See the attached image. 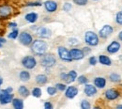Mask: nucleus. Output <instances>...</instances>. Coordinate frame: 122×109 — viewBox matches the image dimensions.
<instances>
[{"label": "nucleus", "instance_id": "obj_1", "mask_svg": "<svg viewBox=\"0 0 122 109\" xmlns=\"http://www.w3.org/2000/svg\"><path fill=\"white\" fill-rule=\"evenodd\" d=\"M31 51L35 56L38 57H42L44 54H46L47 49H48V44L44 42L42 39L35 40L31 43Z\"/></svg>", "mask_w": 122, "mask_h": 109}, {"label": "nucleus", "instance_id": "obj_2", "mask_svg": "<svg viewBox=\"0 0 122 109\" xmlns=\"http://www.w3.org/2000/svg\"><path fill=\"white\" fill-rule=\"evenodd\" d=\"M40 63L43 68L50 69L56 64V58L53 54H44L42 57H41Z\"/></svg>", "mask_w": 122, "mask_h": 109}, {"label": "nucleus", "instance_id": "obj_3", "mask_svg": "<svg viewBox=\"0 0 122 109\" xmlns=\"http://www.w3.org/2000/svg\"><path fill=\"white\" fill-rule=\"evenodd\" d=\"M85 42L89 46H97L99 44V36L93 31H86L85 34Z\"/></svg>", "mask_w": 122, "mask_h": 109}, {"label": "nucleus", "instance_id": "obj_4", "mask_svg": "<svg viewBox=\"0 0 122 109\" xmlns=\"http://www.w3.org/2000/svg\"><path fill=\"white\" fill-rule=\"evenodd\" d=\"M22 66L25 70H33L37 66V59L33 56H26L22 59Z\"/></svg>", "mask_w": 122, "mask_h": 109}, {"label": "nucleus", "instance_id": "obj_5", "mask_svg": "<svg viewBox=\"0 0 122 109\" xmlns=\"http://www.w3.org/2000/svg\"><path fill=\"white\" fill-rule=\"evenodd\" d=\"M13 98H14V95L12 93L9 92L6 88L2 89L0 91V104H2V105L9 104L12 102Z\"/></svg>", "mask_w": 122, "mask_h": 109}, {"label": "nucleus", "instance_id": "obj_6", "mask_svg": "<svg viewBox=\"0 0 122 109\" xmlns=\"http://www.w3.org/2000/svg\"><path fill=\"white\" fill-rule=\"evenodd\" d=\"M18 39H19V42L21 44H23L24 46H29V45H31V43L33 42V37H32V35H31L30 33H28V32H21L19 34Z\"/></svg>", "mask_w": 122, "mask_h": 109}, {"label": "nucleus", "instance_id": "obj_7", "mask_svg": "<svg viewBox=\"0 0 122 109\" xmlns=\"http://www.w3.org/2000/svg\"><path fill=\"white\" fill-rule=\"evenodd\" d=\"M57 55L62 61L64 62H71L72 61V58L71 57L70 51L64 46H59L57 48Z\"/></svg>", "mask_w": 122, "mask_h": 109}, {"label": "nucleus", "instance_id": "obj_8", "mask_svg": "<svg viewBox=\"0 0 122 109\" xmlns=\"http://www.w3.org/2000/svg\"><path fill=\"white\" fill-rule=\"evenodd\" d=\"M13 9L10 5H1L0 6V18L3 20H7L12 15Z\"/></svg>", "mask_w": 122, "mask_h": 109}, {"label": "nucleus", "instance_id": "obj_9", "mask_svg": "<svg viewBox=\"0 0 122 109\" xmlns=\"http://www.w3.org/2000/svg\"><path fill=\"white\" fill-rule=\"evenodd\" d=\"M60 78L63 80V81H65L66 84H71V83L74 82V81L77 79V73L74 71V70L70 71L68 73H61Z\"/></svg>", "mask_w": 122, "mask_h": 109}, {"label": "nucleus", "instance_id": "obj_10", "mask_svg": "<svg viewBox=\"0 0 122 109\" xmlns=\"http://www.w3.org/2000/svg\"><path fill=\"white\" fill-rule=\"evenodd\" d=\"M36 34L41 39H49L52 36V31L44 26H40L36 28Z\"/></svg>", "mask_w": 122, "mask_h": 109}, {"label": "nucleus", "instance_id": "obj_11", "mask_svg": "<svg viewBox=\"0 0 122 109\" xmlns=\"http://www.w3.org/2000/svg\"><path fill=\"white\" fill-rule=\"evenodd\" d=\"M43 6H44L45 10L49 13L56 12L57 10V8H58V4L54 0H46L43 3Z\"/></svg>", "mask_w": 122, "mask_h": 109}, {"label": "nucleus", "instance_id": "obj_12", "mask_svg": "<svg viewBox=\"0 0 122 109\" xmlns=\"http://www.w3.org/2000/svg\"><path fill=\"white\" fill-rule=\"evenodd\" d=\"M70 54H71V57L72 60H82L86 56L83 49H78V48L71 49Z\"/></svg>", "mask_w": 122, "mask_h": 109}, {"label": "nucleus", "instance_id": "obj_13", "mask_svg": "<svg viewBox=\"0 0 122 109\" xmlns=\"http://www.w3.org/2000/svg\"><path fill=\"white\" fill-rule=\"evenodd\" d=\"M78 92H79V89L77 87L70 86V87H67V88L65 90V96L68 99H74L77 96Z\"/></svg>", "mask_w": 122, "mask_h": 109}, {"label": "nucleus", "instance_id": "obj_14", "mask_svg": "<svg viewBox=\"0 0 122 109\" xmlns=\"http://www.w3.org/2000/svg\"><path fill=\"white\" fill-rule=\"evenodd\" d=\"M113 31H114V29H113V27H112L111 26L105 25V26H102V28L99 31V35H100L101 38L106 39V38H108V37L113 33Z\"/></svg>", "mask_w": 122, "mask_h": 109}, {"label": "nucleus", "instance_id": "obj_15", "mask_svg": "<svg viewBox=\"0 0 122 109\" xmlns=\"http://www.w3.org/2000/svg\"><path fill=\"white\" fill-rule=\"evenodd\" d=\"M84 93L86 94L87 97H93L95 94L97 93V87L94 85L90 84H86L84 88Z\"/></svg>", "mask_w": 122, "mask_h": 109}, {"label": "nucleus", "instance_id": "obj_16", "mask_svg": "<svg viewBox=\"0 0 122 109\" xmlns=\"http://www.w3.org/2000/svg\"><path fill=\"white\" fill-rule=\"evenodd\" d=\"M104 95H105V98L108 101H113V100H116L119 97V92L115 88H109L105 91Z\"/></svg>", "mask_w": 122, "mask_h": 109}, {"label": "nucleus", "instance_id": "obj_17", "mask_svg": "<svg viewBox=\"0 0 122 109\" xmlns=\"http://www.w3.org/2000/svg\"><path fill=\"white\" fill-rule=\"evenodd\" d=\"M120 49V43L118 42H112L108 46H107V52L110 54H115L117 52H118Z\"/></svg>", "mask_w": 122, "mask_h": 109}, {"label": "nucleus", "instance_id": "obj_18", "mask_svg": "<svg viewBox=\"0 0 122 109\" xmlns=\"http://www.w3.org/2000/svg\"><path fill=\"white\" fill-rule=\"evenodd\" d=\"M25 19L26 22H28L30 24H34V23H36L38 21L39 15H38L37 12H28V13H26L25 15Z\"/></svg>", "mask_w": 122, "mask_h": 109}, {"label": "nucleus", "instance_id": "obj_19", "mask_svg": "<svg viewBox=\"0 0 122 109\" xmlns=\"http://www.w3.org/2000/svg\"><path fill=\"white\" fill-rule=\"evenodd\" d=\"M93 83L98 88H103L106 86V79L103 77H96Z\"/></svg>", "mask_w": 122, "mask_h": 109}, {"label": "nucleus", "instance_id": "obj_20", "mask_svg": "<svg viewBox=\"0 0 122 109\" xmlns=\"http://www.w3.org/2000/svg\"><path fill=\"white\" fill-rule=\"evenodd\" d=\"M35 81H36V83H37L38 85L43 86V85L47 84V82H48V77H47L46 74L41 73V74H38V75L35 77Z\"/></svg>", "mask_w": 122, "mask_h": 109}, {"label": "nucleus", "instance_id": "obj_21", "mask_svg": "<svg viewBox=\"0 0 122 109\" xmlns=\"http://www.w3.org/2000/svg\"><path fill=\"white\" fill-rule=\"evenodd\" d=\"M12 107L14 109H23L24 108V101L20 98H13L11 102Z\"/></svg>", "mask_w": 122, "mask_h": 109}, {"label": "nucleus", "instance_id": "obj_22", "mask_svg": "<svg viewBox=\"0 0 122 109\" xmlns=\"http://www.w3.org/2000/svg\"><path fill=\"white\" fill-rule=\"evenodd\" d=\"M18 93L20 94V96H22L23 98H27L31 94V92L25 86H20L18 88Z\"/></svg>", "mask_w": 122, "mask_h": 109}, {"label": "nucleus", "instance_id": "obj_23", "mask_svg": "<svg viewBox=\"0 0 122 109\" xmlns=\"http://www.w3.org/2000/svg\"><path fill=\"white\" fill-rule=\"evenodd\" d=\"M19 78H20V80H21L22 82H28L31 78L30 73H29L28 71H26V70L22 71V72H20V73H19Z\"/></svg>", "mask_w": 122, "mask_h": 109}, {"label": "nucleus", "instance_id": "obj_24", "mask_svg": "<svg viewBox=\"0 0 122 109\" xmlns=\"http://www.w3.org/2000/svg\"><path fill=\"white\" fill-rule=\"evenodd\" d=\"M99 62L101 63V64H102V65H105V66H110L112 61H111V59L107 56L102 55V56L99 57Z\"/></svg>", "mask_w": 122, "mask_h": 109}, {"label": "nucleus", "instance_id": "obj_25", "mask_svg": "<svg viewBox=\"0 0 122 109\" xmlns=\"http://www.w3.org/2000/svg\"><path fill=\"white\" fill-rule=\"evenodd\" d=\"M41 94H42V90L41 88H34L32 90H31V95L35 98H40L41 97Z\"/></svg>", "mask_w": 122, "mask_h": 109}, {"label": "nucleus", "instance_id": "obj_26", "mask_svg": "<svg viewBox=\"0 0 122 109\" xmlns=\"http://www.w3.org/2000/svg\"><path fill=\"white\" fill-rule=\"evenodd\" d=\"M19 34H20L19 30L17 28H14V29H12V31H10L8 34V38L10 40H15L19 37Z\"/></svg>", "mask_w": 122, "mask_h": 109}, {"label": "nucleus", "instance_id": "obj_27", "mask_svg": "<svg viewBox=\"0 0 122 109\" xmlns=\"http://www.w3.org/2000/svg\"><path fill=\"white\" fill-rule=\"evenodd\" d=\"M77 80H78V83L80 85H86L88 83V79L86 75H80L77 77Z\"/></svg>", "mask_w": 122, "mask_h": 109}, {"label": "nucleus", "instance_id": "obj_28", "mask_svg": "<svg viewBox=\"0 0 122 109\" xmlns=\"http://www.w3.org/2000/svg\"><path fill=\"white\" fill-rule=\"evenodd\" d=\"M109 78H110V81H112L114 83H117V82L120 81V75L117 74V73H112V74H110Z\"/></svg>", "mask_w": 122, "mask_h": 109}, {"label": "nucleus", "instance_id": "obj_29", "mask_svg": "<svg viewBox=\"0 0 122 109\" xmlns=\"http://www.w3.org/2000/svg\"><path fill=\"white\" fill-rule=\"evenodd\" d=\"M46 91H47V93L49 94L50 96H55L56 94V92H57V88L56 87H48Z\"/></svg>", "mask_w": 122, "mask_h": 109}, {"label": "nucleus", "instance_id": "obj_30", "mask_svg": "<svg viewBox=\"0 0 122 109\" xmlns=\"http://www.w3.org/2000/svg\"><path fill=\"white\" fill-rule=\"evenodd\" d=\"M62 9H63V10H64V11L69 12V11H71V10L72 9V5H71L70 2H65V3L63 4Z\"/></svg>", "mask_w": 122, "mask_h": 109}, {"label": "nucleus", "instance_id": "obj_31", "mask_svg": "<svg viewBox=\"0 0 122 109\" xmlns=\"http://www.w3.org/2000/svg\"><path fill=\"white\" fill-rule=\"evenodd\" d=\"M26 7H41L42 6V3L40 1H35V2H27L25 4Z\"/></svg>", "mask_w": 122, "mask_h": 109}, {"label": "nucleus", "instance_id": "obj_32", "mask_svg": "<svg viewBox=\"0 0 122 109\" xmlns=\"http://www.w3.org/2000/svg\"><path fill=\"white\" fill-rule=\"evenodd\" d=\"M81 108L82 109H89L91 107V105H90V104L86 101V100H83L82 102H81Z\"/></svg>", "mask_w": 122, "mask_h": 109}, {"label": "nucleus", "instance_id": "obj_33", "mask_svg": "<svg viewBox=\"0 0 122 109\" xmlns=\"http://www.w3.org/2000/svg\"><path fill=\"white\" fill-rule=\"evenodd\" d=\"M56 88L57 90H59V91H65L66 88H67V86H66V84L57 83V84H56Z\"/></svg>", "mask_w": 122, "mask_h": 109}, {"label": "nucleus", "instance_id": "obj_34", "mask_svg": "<svg viewBox=\"0 0 122 109\" xmlns=\"http://www.w3.org/2000/svg\"><path fill=\"white\" fill-rule=\"evenodd\" d=\"M72 2L77 6H86L88 0H72Z\"/></svg>", "mask_w": 122, "mask_h": 109}, {"label": "nucleus", "instance_id": "obj_35", "mask_svg": "<svg viewBox=\"0 0 122 109\" xmlns=\"http://www.w3.org/2000/svg\"><path fill=\"white\" fill-rule=\"evenodd\" d=\"M68 42L70 45H77V44H79V40L76 38H70L68 40Z\"/></svg>", "mask_w": 122, "mask_h": 109}, {"label": "nucleus", "instance_id": "obj_36", "mask_svg": "<svg viewBox=\"0 0 122 109\" xmlns=\"http://www.w3.org/2000/svg\"><path fill=\"white\" fill-rule=\"evenodd\" d=\"M116 21H117V24H119V25H122V11L118 12V13L117 14Z\"/></svg>", "mask_w": 122, "mask_h": 109}, {"label": "nucleus", "instance_id": "obj_37", "mask_svg": "<svg viewBox=\"0 0 122 109\" xmlns=\"http://www.w3.org/2000/svg\"><path fill=\"white\" fill-rule=\"evenodd\" d=\"M97 58L95 57H89V59H88V62H89V64L90 65H92V66H94V65H96L97 64Z\"/></svg>", "mask_w": 122, "mask_h": 109}, {"label": "nucleus", "instance_id": "obj_38", "mask_svg": "<svg viewBox=\"0 0 122 109\" xmlns=\"http://www.w3.org/2000/svg\"><path fill=\"white\" fill-rule=\"evenodd\" d=\"M17 26H18V25H17V23H15V22H10V23L8 24V27L12 28V29L17 28Z\"/></svg>", "mask_w": 122, "mask_h": 109}, {"label": "nucleus", "instance_id": "obj_39", "mask_svg": "<svg viewBox=\"0 0 122 109\" xmlns=\"http://www.w3.org/2000/svg\"><path fill=\"white\" fill-rule=\"evenodd\" d=\"M44 108L45 109H53L54 108V106H53V104H52L50 102H45V103H44Z\"/></svg>", "mask_w": 122, "mask_h": 109}, {"label": "nucleus", "instance_id": "obj_40", "mask_svg": "<svg viewBox=\"0 0 122 109\" xmlns=\"http://www.w3.org/2000/svg\"><path fill=\"white\" fill-rule=\"evenodd\" d=\"M6 42H7L6 39L3 38V37H0V48H2V47L4 46V44H5Z\"/></svg>", "mask_w": 122, "mask_h": 109}, {"label": "nucleus", "instance_id": "obj_41", "mask_svg": "<svg viewBox=\"0 0 122 109\" xmlns=\"http://www.w3.org/2000/svg\"><path fill=\"white\" fill-rule=\"evenodd\" d=\"M83 51H84L85 55H87V54H89V53L91 52V50H90L89 47H84V48H83Z\"/></svg>", "mask_w": 122, "mask_h": 109}, {"label": "nucleus", "instance_id": "obj_42", "mask_svg": "<svg viewBox=\"0 0 122 109\" xmlns=\"http://www.w3.org/2000/svg\"><path fill=\"white\" fill-rule=\"evenodd\" d=\"M6 89H7L9 92H10V93H12V92H13V88H12L11 87H9V88H7Z\"/></svg>", "mask_w": 122, "mask_h": 109}, {"label": "nucleus", "instance_id": "obj_43", "mask_svg": "<svg viewBox=\"0 0 122 109\" xmlns=\"http://www.w3.org/2000/svg\"><path fill=\"white\" fill-rule=\"evenodd\" d=\"M118 39H119V40H120V41L122 42V31L120 32L119 34H118Z\"/></svg>", "mask_w": 122, "mask_h": 109}, {"label": "nucleus", "instance_id": "obj_44", "mask_svg": "<svg viewBox=\"0 0 122 109\" xmlns=\"http://www.w3.org/2000/svg\"><path fill=\"white\" fill-rule=\"evenodd\" d=\"M2 84H3V78L0 77V87L2 86Z\"/></svg>", "mask_w": 122, "mask_h": 109}, {"label": "nucleus", "instance_id": "obj_45", "mask_svg": "<svg viewBox=\"0 0 122 109\" xmlns=\"http://www.w3.org/2000/svg\"><path fill=\"white\" fill-rule=\"evenodd\" d=\"M117 108H122V105H117Z\"/></svg>", "mask_w": 122, "mask_h": 109}, {"label": "nucleus", "instance_id": "obj_46", "mask_svg": "<svg viewBox=\"0 0 122 109\" xmlns=\"http://www.w3.org/2000/svg\"><path fill=\"white\" fill-rule=\"evenodd\" d=\"M0 91H1V89H0Z\"/></svg>", "mask_w": 122, "mask_h": 109}]
</instances>
